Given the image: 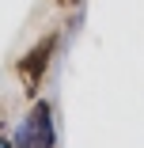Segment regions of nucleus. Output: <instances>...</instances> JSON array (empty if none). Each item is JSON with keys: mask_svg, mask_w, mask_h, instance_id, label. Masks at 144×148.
Returning a JSON list of instances; mask_svg holds the SVG:
<instances>
[{"mask_svg": "<svg viewBox=\"0 0 144 148\" xmlns=\"http://www.w3.org/2000/svg\"><path fill=\"white\" fill-rule=\"evenodd\" d=\"M57 46H61V34L49 31V34H42V38L15 61V76H19L23 91L31 95V99H38V91H42V80H46V72H49V61H53Z\"/></svg>", "mask_w": 144, "mask_h": 148, "instance_id": "1", "label": "nucleus"}, {"mask_svg": "<svg viewBox=\"0 0 144 148\" xmlns=\"http://www.w3.org/2000/svg\"><path fill=\"white\" fill-rule=\"evenodd\" d=\"M15 148H57V125H53V106L46 99H34L27 118L12 133Z\"/></svg>", "mask_w": 144, "mask_h": 148, "instance_id": "2", "label": "nucleus"}, {"mask_svg": "<svg viewBox=\"0 0 144 148\" xmlns=\"http://www.w3.org/2000/svg\"><path fill=\"white\" fill-rule=\"evenodd\" d=\"M61 12H76V8H83V0H53Z\"/></svg>", "mask_w": 144, "mask_h": 148, "instance_id": "3", "label": "nucleus"}, {"mask_svg": "<svg viewBox=\"0 0 144 148\" xmlns=\"http://www.w3.org/2000/svg\"><path fill=\"white\" fill-rule=\"evenodd\" d=\"M0 148H15V144H12V140H8V137H0Z\"/></svg>", "mask_w": 144, "mask_h": 148, "instance_id": "4", "label": "nucleus"}]
</instances>
